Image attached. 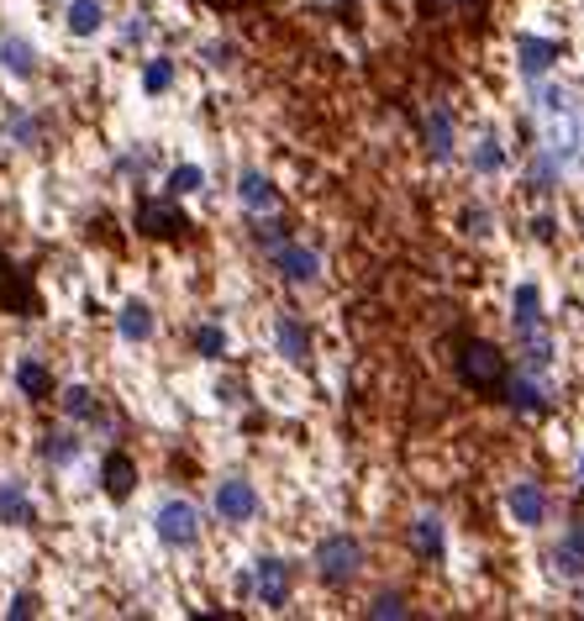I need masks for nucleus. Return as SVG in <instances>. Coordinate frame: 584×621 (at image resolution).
Wrapping results in <instances>:
<instances>
[{"instance_id": "obj_1", "label": "nucleus", "mask_w": 584, "mask_h": 621, "mask_svg": "<svg viewBox=\"0 0 584 621\" xmlns=\"http://www.w3.org/2000/svg\"><path fill=\"white\" fill-rule=\"evenodd\" d=\"M458 380L468 390H500L505 385V354H500L496 343H464L458 348Z\"/></svg>"}, {"instance_id": "obj_2", "label": "nucleus", "mask_w": 584, "mask_h": 621, "mask_svg": "<svg viewBox=\"0 0 584 621\" xmlns=\"http://www.w3.org/2000/svg\"><path fill=\"white\" fill-rule=\"evenodd\" d=\"M358 569H363V548H358V537L332 533V537L317 542V574H322L326 585H348Z\"/></svg>"}, {"instance_id": "obj_3", "label": "nucleus", "mask_w": 584, "mask_h": 621, "mask_svg": "<svg viewBox=\"0 0 584 621\" xmlns=\"http://www.w3.org/2000/svg\"><path fill=\"white\" fill-rule=\"evenodd\" d=\"M153 533L164 548H195L201 542V511L190 501H164L153 511Z\"/></svg>"}, {"instance_id": "obj_4", "label": "nucleus", "mask_w": 584, "mask_h": 621, "mask_svg": "<svg viewBox=\"0 0 584 621\" xmlns=\"http://www.w3.org/2000/svg\"><path fill=\"white\" fill-rule=\"evenodd\" d=\"M132 222H138V232H143V237H158V242H179V237H190V216L175 206V195H169V201H153V195H143Z\"/></svg>"}, {"instance_id": "obj_5", "label": "nucleus", "mask_w": 584, "mask_h": 621, "mask_svg": "<svg viewBox=\"0 0 584 621\" xmlns=\"http://www.w3.org/2000/svg\"><path fill=\"white\" fill-rule=\"evenodd\" d=\"M0 311H11V317H43V300L32 290V274L22 264H11L5 253H0Z\"/></svg>"}, {"instance_id": "obj_6", "label": "nucleus", "mask_w": 584, "mask_h": 621, "mask_svg": "<svg viewBox=\"0 0 584 621\" xmlns=\"http://www.w3.org/2000/svg\"><path fill=\"white\" fill-rule=\"evenodd\" d=\"M216 516L222 522H233V527H242V522H253L259 516V490H253V479H222L216 485Z\"/></svg>"}, {"instance_id": "obj_7", "label": "nucleus", "mask_w": 584, "mask_h": 621, "mask_svg": "<svg viewBox=\"0 0 584 621\" xmlns=\"http://www.w3.org/2000/svg\"><path fill=\"white\" fill-rule=\"evenodd\" d=\"M505 505H511V516H516L522 527H543V522H548V490H543L537 479H516Z\"/></svg>"}, {"instance_id": "obj_8", "label": "nucleus", "mask_w": 584, "mask_h": 621, "mask_svg": "<svg viewBox=\"0 0 584 621\" xmlns=\"http://www.w3.org/2000/svg\"><path fill=\"white\" fill-rule=\"evenodd\" d=\"M269 259H274V268H279L290 285H311V279L322 274V259H317L311 248H300V242H279Z\"/></svg>"}, {"instance_id": "obj_9", "label": "nucleus", "mask_w": 584, "mask_h": 621, "mask_svg": "<svg viewBox=\"0 0 584 621\" xmlns=\"http://www.w3.org/2000/svg\"><path fill=\"white\" fill-rule=\"evenodd\" d=\"M253 590H259L263 606H285L290 600V563L285 559H259V569H253Z\"/></svg>"}, {"instance_id": "obj_10", "label": "nucleus", "mask_w": 584, "mask_h": 621, "mask_svg": "<svg viewBox=\"0 0 584 621\" xmlns=\"http://www.w3.org/2000/svg\"><path fill=\"white\" fill-rule=\"evenodd\" d=\"M100 490H106V501H132V490H138V464L127 458V453H106V464H100Z\"/></svg>"}, {"instance_id": "obj_11", "label": "nucleus", "mask_w": 584, "mask_h": 621, "mask_svg": "<svg viewBox=\"0 0 584 621\" xmlns=\"http://www.w3.org/2000/svg\"><path fill=\"white\" fill-rule=\"evenodd\" d=\"M0 522L5 527H32L37 522V501L22 479H0Z\"/></svg>"}, {"instance_id": "obj_12", "label": "nucleus", "mask_w": 584, "mask_h": 621, "mask_svg": "<svg viewBox=\"0 0 584 621\" xmlns=\"http://www.w3.org/2000/svg\"><path fill=\"white\" fill-rule=\"evenodd\" d=\"M505 401H511V411L522 416H548L553 411V401H548V390L537 385V380H505Z\"/></svg>"}, {"instance_id": "obj_13", "label": "nucleus", "mask_w": 584, "mask_h": 621, "mask_svg": "<svg viewBox=\"0 0 584 621\" xmlns=\"http://www.w3.org/2000/svg\"><path fill=\"white\" fill-rule=\"evenodd\" d=\"M274 343H279V354L290 358V363H306V358H311V332H306L300 317H279V322H274Z\"/></svg>"}, {"instance_id": "obj_14", "label": "nucleus", "mask_w": 584, "mask_h": 621, "mask_svg": "<svg viewBox=\"0 0 584 621\" xmlns=\"http://www.w3.org/2000/svg\"><path fill=\"white\" fill-rule=\"evenodd\" d=\"M16 390H22L27 401H48V395H53V369H48L43 358H22V363H16Z\"/></svg>"}, {"instance_id": "obj_15", "label": "nucleus", "mask_w": 584, "mask_h": 621, "mask_svg": "<svg viewBox=\"0 0 584 621\" xmlns=\"http://www.w3.org/2000/svg\"><path fill=\"white\" fill-rule=\"evenodd\" d=\"M237 201L253 211V216H263V211H274L279 206V190H274V179H263V175H242L237 179Z\"/></svg>"}, {"instance_id": "obj_16", "label": "nucleus", "mask_w": 584, "mask_h": 621, "mask_svg": "<svg viewBox=\"0 0 584 621\" xmlns=\"http://www.w3.org/2000/svg\"><path fill=\"white\" fill-rule=\"evenodd\" d=\"M37 447H43V458H48L53 469H69V464L85 453V438H80V432H69V427H59V432H48Z\"/></svg>"}, {"instance_id": "obj_17", "label": "nucleus", "mask_w": 584, "mask_h": 621, "mask_svg": "<svg viewBox=\"0 0 584 621\" xmlns=\"http://www.w3.org/2000/svg\"><path fill=\"white\" fill-rule=\"evenodd\" d=\"M153 311H147L143 300H127V306H121L117 311V332L121 337H127V343H147V337H153Z\"/></svg>"}, {"instance_id": "obj_18", "label": "nucleus", "mask_w": 584, "mask_h": 621, "mask_svg": "<svg viewBox=\"0 0 584 621\" xmlns=\"http://www.w3.org/2000/svg\"><path fill=\"white\" fill-rule=\"evenodd\" d=\"M0 63H5V74L32 80V74H37V48H32L27 37H5V43H0Z\"/></svg>"}, {"instance_id": "obj_19", "label": "nucleus", "mask_w": 584, "mask_h": 621, "mask_svg": "<svg viewBox=\"0 0 584 621\" xmlns=\"http://www.w3.org/2000/svg\"><path fill=\"white\" fill-rule=\"evenodd\" d=\"M516 53H522V74H532V80H537V74H548V69L558 63V43L522 37V43H516Z\"/></svg>"}, {"instance_id": "obj_20", "label": "nucleus", "mask_w": 584, "mask_h": 621, "mask_svg": "<svg viewBox=\"0 0 584 621\" xmlns=\"http://www.w3.org/2000/svg\"><path fill=\"white\" fill-rule=\"evenodd\" d=\"M543 332V296L537 285H516V337H532Z\"/></svg>"}, {"instance_id": "obj_21", "label": "nucleus", "mask_w": 584, "mask_h": 621, "mask_svg": "<svg viewBox=\"0 0 584 621\" xmlns=\"http://www.w3.org/2000/svg\"><path fill=\"white\" fill-rule=\"evenodd\" d=\"M59 401H63V416H69V421H100V416H106L100 411V395L90 385H69Z\"/></svg>"}, {"instance_id": "obj_22", "label": "nucleus", "mask_w": 584, "mask_h": 621, "mask_svg": "<svg viewBox=\"0 0 584 621\" xmlns=\"http://www.w3.org/2000/svg\"><path fill=\"white\" fill-rule=\"evenodd\" d=\"M410 548H416V559H442V522L438 516H416V522H410Z\"/></svg>"}, {"instance_id": "obj_23", "label": "nucleus", "mask_w": 584, "mask_h": 621, "mask_svg": "<svg viewBox=\"0 0 584 621\" xmlns=\"http://www.w3.org/2000/svg\"><path fill=\"white\" fill-rule=\"evenodd\" d=\"M106 27V5L100 0H69V32L74 37H95Z\"/></svg>"}, {"instance_id": "obj_24", "label": "nucleus", "mask_w": 584, "mask_h": 621, "mask_svg": "<svg viewBox=\"0 0 584 621\" xmlns=\"http://www.w3.org/2000/svg\"><path fill=\"white\" fill-rule=\"evenodd\" d=\"M427 148L432 158H453V117L442 106H432V117H427Z\"/></svg>"}, {"instance_id": "obj_25", "label": "nucleus", "mask_w": 584, "mask_h": 621, "mask_svg": "<svg viewBox=\"0 0 584 621\" xmlns=\"http://www.w3.org/2000/svg\"><path fill=\"white\" fill-rule=\"evenodd\" d=\"M11 143H16V148H37V143H43V117L11 111Z\"/></svg>"}, {"instance_id": "obj_26", "label": "nucleus", "mask_w": 584, "mask_h": 621, "mask_svg": "<svg viewBox=\"0 0 584 621\" xmlns=\"http://www.w3.org/2000/svg\"><path fill=\"white\" fill-rule=\"evenodd\" d=\"M190 343H195V354H201V358H222V354H227V332H222L216 322H201Z\"/></svg>"}, {"instance_id": "obj_27", "label": "nucleus", "mask_w": 584, "mask_h": 621, "mask_svg": "<svg viewBox=\"0 0 584 621\" xmlns=\"http://www.w3.org/2000/svg\"><path fill=\"white\" fill-rule=\"evenodd\" d=\"M558 175H563V153H543V158L532 164V190H553Z\"/></svg>"}, {"instance_id": "obj_28", "label": "nucleus", "mask_w": 584, "mask_h": 621, "mask_svg": "<svg viewBox=\"0 0 584 621\" xmlns=\"http://www.w3.org/2000/svg\"><path fill=\"white\" fill-rule=\"evenodd\" d=\"M169 85H175V59H153L143 69V89L147 95H164Z\"/></svg>"}, {"instance_id": "obj_29", "label": "nucleus", "mask_w": 584, "mask_h": 621, "mask_svg": "<svg viewBox=\"0 0 584 621\" xmlns=\"http://www.w3.org/2000/svg\"><path fill=\"white\" fill-rule=\"evenodd\" d=\"M253 242L274 253L279 242H290V222H279V216H269V222H263V216H259V227H253Z\"/></svg>"}, {"instance_id": "obj_30", "label": "nucleus", "mask_w": 584, "mask_h": 621, "mask_svg": "<svg viewBox=\"0 0 584 621\" xmlns=\"http://www.w3.org/2000/svg\"><path fill=\"white\" fill-rule=\"evenodd\" d=\"M205 184V169H195V164H179V169H169V195H195Z\"/></svg>"}, {"instance_id": "obj_31", "label": "nucleus", "mask_w": 584, "mask_h": 621, "mask_svg": "<svg viewBox=\"0 0 584 621\" xmlns=\"http://www.w3.org/2000/svg\"><path fill=\"white\" fill-rule=\"evenodd\" d=\"M553 574L558 580H584V553H574V548H569V542H563V548H553Z\"/></svg>"}, {"instance_id": "obj_32", "label": "nucleus", "mask_w": 584, "mask_h": 621, "mask_svg": "<svg viewBox=\"0 0 584 621\" xmlns=\"http://www.w3.org/2000/svg\"><path fill=\"white\" fill-rule=\"evenodd\" d=\"M37 611H43V600H37V595L32 590H22V595H11V606H5V617H37Z\"/></svg>"}, {"instance_id": "obj_33", "label": "nucleus", "mask_w": 584, "mask_h": 621, "mask_svg": "<svg viewBox=\"0 0 584 621\" xmlns=\"http://www.w3.org/2000/svg\"><path fill=\"white\" fill-rule=\"evenodd\" d=\"M500 164H505V158H500L496 143H479V153H474V169H479V175H496Z\"/></svg>"}, {"instance_id": "obj_34", "label": "nucleus", "mask_w": 584, "mask_h": 621, "mask_svg": "<svg viewBox=\"0 0 584 621\" xmlns=\"http://www.w3.org/2000/svg\"><path fill=\"white\" fill-rule=\"evenodd\" d=\"M369 617H406V600H401V595H374Z\"/></svg>"}, {"instance_id": "obj_35", "label": "nucleus", "mask_w": 584, "mask_h": 621, "mask_svg": "<svg viewBox=\"0 0 584 621\" xmlns=\"http://www.w3.org/2000/svg\"><path fill=\"white\" fill-rule=\"evenodd\" d=\"M537 100H543V111H569V95H563V89H543V95H537Z\"/></svg>"}, {"instance_id": "obj_36", "label": "nucleus", "mask_w": 584, "mask_h": 621, "mask_svg": "<svg viewBox=\"0 0 584 621\" xmlns=\"http://www.w3.org/2000/svg\"><path fill=\"white\" fill-rule=\"evenodd\" d=\"M233 53H237L233 43H216V48H205V59L216 63V69H227V63H233Z\"/></svg>"}, {"instance_id": "obj_37", "label": "nucleus", "mask_w": 584, "mask_h": 621, "mask_svg": "<svg viewBox=\"0 0 584 621\" xmlns=\"http://www.w3.org/2000/svg\"><path fill=\"white\" fill-rule=\"evenodd\" d=\"M569 548L584 553V516H574V527H569Z\"/></svg>"}, {"instance_id": "obj_38", "label": "nucleus", "mask_w": 584, "mask_h": 621, "mask_svg": "<svg viewBox=\"0 0 584 621\" xmlns=\"http://www.w3.org/2000/svg\"><path fill=\"white\" fill-rule=\"evenodd\" d=\"M580 479H584V458H580Z\"/></svg>"}, {"instance_id": "obj_39", "label": "nucleus", "mask_w": 584, "mask_h": 621, "mask_svg": "<svg viewBox=\"0 0 584 621\" xmlns=\"http://www.w3.org/2000/svg\"><path fill=\"white\" fill-rule=\"evenodd\" d=\"M580 606H584V590H580Z\"/></svg>"}]
</instances>
